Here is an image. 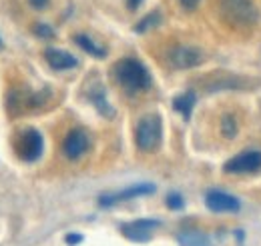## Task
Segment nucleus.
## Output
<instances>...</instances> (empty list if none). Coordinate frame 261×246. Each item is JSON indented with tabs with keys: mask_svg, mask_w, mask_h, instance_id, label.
Masks as SVG:
<instances>
[{
	"mask_svg": "<svg viewBox=\"0 0 261 246\" xmlns=\"http://www.w3.org/2000/svg\"><path fill=\"white\" fill-rule=\"evenodd\" d=\"M115 78L129 94L143 93L151 86L149 70L135 58H123L115 64Z\"/></svg>",
	"mask_w": 261,
	"mask_h": 246,
	"instance_id": "obj_1",
	"label": "nucleus"
},
{
	"mask_svg": "<svg viewBox=\"0 0 261 246\" xmlns=\"http://www.w3.org/2000/svg\"><path fill=\"white\" fill-rule=\"evenodd\" d=\"M221 14L231 26L247 28L257 22V8L251 0H221Z\"/></svg>",
	"mask_w": 261,
	"mask_h": 246,
	"instance_id": "obj_2",
	"label": "nucleus"
},
{
	"mask_svg": "<svg viewBox=\"0 0 261 246\" xmlns=\"http://www.w3.org/2000/svg\"><path fill=\"white\" fill-rule=\"evenodd\" d=\"M161 136H163V124L161 116L157 114H149L145 118H141L135 130V142L143 152H153L155 148H159L161 144Z\"/></svg>",
	"mask_w": 261,
	"mask_h": 246,
	"instance_id": "obj_3",
	"label": "nucleus"
},
{
	"mask_svg": "<svg viewBox=\"0 0 261 246\" xmlns=\"http://www.w3.org/2000/svg\"><path fill=\"white\" fill-rule=\"evenodd\" d=\"M261 168V150H243L229 158L223 166L227 174H249Z\"/></svg>",
	"mask_w": 261,
	"mask_h": 246,
	"instance_id": "obj_4",
	"label": "nucleus"
},
{
	"mask_svg": "<svg viewBox=\"0 0 261 246\" xmlns=\"http://www.w3.org/2000/svg\"><path fill=\"white\" fill-rule=\"evenodd\" d=\"M16 152L27 162L38 160L40 154H42V136H40V132L34 130V128L22 130L18 140H16Z\"/></svg>",
	"mask_w": 261,
	"mask_h": 246,
	"instance_id": "obj_5",
	"label": "nucleus"
},
{
	"mask_svg": "<svg viewBox=\"0 0 261 246\" xmlns=\"http://www.w3.org/2000/svg\"><path fill=\"white\" fill-rule=\"evenodd\" d=\"M167 62L175 70H185V68H195L203 62V52L193 46H175L169 50Z\"/></svg>",
	"mask_w": 261,
	"mask_h": 246,
	"instance_id": "obj_6",
	"label": "nucleus"
},
{
	"mask_svg": "<svg viewBox=\"0 0 261 246\" xmlns=\"http://www.w3.org/2000/svg\"><path fill=\"white\" fill-rule=\"evenodd\" d=\"M159 220H149V218H141V220H133V222H127L121 226V232L129 238V240H135V242H145L151 238L153 230L159 228Z\"/></svg>",
	"mask_w": 261,
	"mask_h": 246,
	"instance_id": "obj_7",
	"label": "nucleus"
},
{
	"mask_svg": "<svg viewBox=\"0 0 261 246\" xmlns=\"http://www.w3.org/2000/svg\"><path fill=\"white\" fill-rule=\"evenodd\" d=\"M155 192V184L151 182H141V184H133L121 192H113V194H105L100 196V206H113L117 202H123V200H130V198H137V196H147V194H153Z\"/></svg>",
	"mask_w": 261,
	"mask_h": 246,
	"instance_id": "obj_8",
	"label": "nucleus"
},
{
	"mask_svg": "<svg viewBox=\"0 0 261 246\" xmlns=\"http://www.w3.org/2000/svg\"><path fill=\"white\" fill-rule=\"evenodd\" d=\"M87 148H89V134L85 130L74 128L66 134L65 142H63V152H65L66 158L76 160L87 152Z\"/></svg>",
	"mask_w": 261,
	"mask_h": 246,
	"instance_id": "obj_9",
	"label": "nucleus"
},
{
	"mask_svg": "<svg viewBox=\"0 0 261 246\" xmlns=\"http://www.w3.org/2000/svg\"><path fill=\"white\" fill-rule=\"evenodd\" d=\"M205 204L213 212H237L239 210V200L223 190H209L205 194Z\"/></svg>",
	"mask_w": 261,
	"mask_h": 246,
	"instance_id": "obj_10",
	"label": "nucleus"
},
{
	"mask_svg": "<svg viewBox=\"0 0 261 246\" xmlns=\"http://www.w3.org/2000/svg\"><path fill=\"white\" fill-rule=\"evenodd\" d=\"M44 58L50 64V68H55V70H68V68H74L79 64L70 52L59 50V48H46Z\"/></svg>",
	"mask_w": 261,
	"mask_h": 246,
	"instance_id": "obj_11",
	"label": "nucleus"
},
{
	"mask_svg": "<svg viewBox=\"0 0 261 246\" xmlns=\"http://www.w3.org/2000/svg\"><path fill=\"white\" fill-rule=\"evenodd\" d=\"M195 93L193 90H187V93L179 94L175 100H173V108L177 112L183 114V118H189L191 112H193V106H195Z\"/></svg>",
	"mask_w": 261,
	"mask_h": 246,
	"instance_id": "obj_12",
	"label": "nucleus"
},
{
	"mask_svg": "<svg viewBox=\"0 0 261 246\" xmlns=\"http://www.w3.org/2000/svg\"><path fill=\"white\" fill-rule=\"evenodd\" d=\"M74 42H76L85 52H89V54L95 56V58H105V54H107V50H105L102 46H98L97 42H95L93 38H89L87 34H76V36H74Z\"/></svg>",
	"mask_w": 261,
	"mask_h": 246,
	"instance_id": "obj_13",
	"label": "nucleus"
},
{
	"mask_svg": "<svg viewBox=\"0 0 261 246\" xmlns=\"http://www.w3.org/2000/svg\"><path fill=\"white\" fill-rule=\"evenodd\" d=\"M177 240L181 246H211V240L203 232H197V230H189V232L179 234Z\"/></svg>",
	"mask_w": 261,
	"mask_h": 246,
	"instance_id": "obj_14",
	"label": "nucleus"
},
{
	"mask_svg": "<svg viewBox=\"0 0 261 246\" xmlns=\"http://www.w3.org/2000/svg\"><path fill=\"white\" fill-rule=\"evenodd\" d=\"M161 22V12H157V10H153V12H149L143 20H139L137 22V26H135V32H139V34H143V32L151 30V28H155L157 24Z\"/></svg>",
	"mask_w": 261,
	"mask_h": 246,
	"instance_id": "obj_15",
	"label": "nucleus"
},
{
	"mask_svg": "<svg viewBox=\"0 0 261 246\" xmlns=\"http://www.w3.org/2000/svg\"><path fill=\"white\" fill-rule=\"evenodd\" d=\"M221 130H223V134L227 136V138H233L235 134H237V122H235V118L233 116H223V120H221Z\"/></svg>",
	"mask_w": 261,
	"mask_h": 246,
	"instance_id": "obj_16",
	"label": "nucleus"
},
{
	"mask_svg": "<svg viewBox=\"0 0 261 246\" xmlns=\"http://www.w3.org/2000/svg\"><path fill=\"white\" fill-rule=\"evenodd\" d=\"M183 196L181 194H177V192H171L169 196H167V206L169 208H173V210H179V208H183Z\"/></svg>",
	"mask_w": 261,
	"mask_h": 246,
	"instance_id": "obj_17",
	"label": "nucleus"
},
{
	"mask_svg": "<svg viewBox=\"0 0 261 246\" xmlns=\"http://www.w3.org/2000/svg\"><path fill=\"white\" fill-rule=\"evenodd\" d=\"M93 102L97 104V108L102 112V114H107V116H113V110L109 108V102L100 96V94H93Z\"/></svg>",
	"mask_w": 261,
	"mask_h": 246,
	"instance_id": "obj_18",
	"label": "nucleus"
},
{
	"mask_svg": "<svg viewBox=\"0 0 261 246\" xmlns=\"http://www.w3.org/2000/svg\"><path fill=\"white\" fill-rule=\"evenodd\" d=\"M34 32H36L40 38H53V36H55V30H53L48 24H44V22H38V24L34 26Z\"/></svg>",
	"mask_w": 261,
	"mask_h": 246,
	"instance_id": "obj_19",
	"label": "nucleus"
},
{
	"mask_svg": "<svg viewBox=\"0 0 261 246\" xmlns=\"http://www.w3.org/2000/svg\"><path fill=\"white\" fill-rule=\"evenodd\" d=\"M65 242L66 244H79V242H83V236L81 234H66L65 236Z\"/></svg>",
	"mask_w": 261,
	"mask_h": 246,
	"instance_id": "obj_20",
	"label": "nucleus"
},
{
	"mask_svg": "<svg viewBox=\"0 0 261 246\" xmlns=\"http://www.w3.org/2000/svg\"><path fill=\"white\" fill-rule=\"evenodd\" d=\"M179 2H181V6H183L185 10H195L201 0H179Z\"/></svg>",
	"mask_w": 261,
	"mask_h": 246,
	"instance_id": "obj_21",
	"label": "nucleus"
},
{
	"mask_svg": "<svg viewBox=\"0 0 261 246\" xmlns=\"http://www.w3.org/2000/svg\"><path fill=\"white\" fill-rule=\"evenodd\" d=\"M31 2V6L34 8H46L48 6V0H29Z\"/></svg>",
	"mask_w": 261,
	"mask_h": 246,
	"instance_id": "obj_22",
	"label": "nucleus"
},
{
	"mask_svg": "<svg viewBox=\"0 0 261 246\" xmlns=\"http://www.w3.org/2000/svg\"><path fill=\"white\" fill-rule=\"evenodd\" d=\"M141 2L143 0H127V6H129V10H137L141 6Z\"/></svg>",
	"mask_w": 261,
	"mask_h": 246,
	"instance_id": "obj_23",
	"label": "nucleus"
},
{
	"mask_svg": "<svg viewBox=\"0 0 261 246\" xmlns=\"http://www.w3.org/2000/svg\"><path fill=\"white\" fill-rule=\"evenodd\" d=\"M0 44H2V40H0Z\"/></svg>",
	"mask_w": 261,
	"mask_h": 246,
	"instance_id": "obj_24",
	"label": "nucleus"
}]
</instances>
